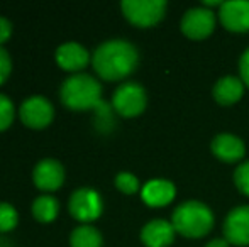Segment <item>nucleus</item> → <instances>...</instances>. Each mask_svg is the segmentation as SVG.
Returning <instances> with one entry per match:
<instances>
[{
	"mask_svg": "<svg viewBox=\"0 0 249 247\" xmlns=\"http://www.w3.org/2000/svg\"><path fill=\"white\" fill-rule=\"evenodd\" d=\"M70 246L71 247H102L104 246V237L100 231L89 225H78L70 234Z\"/></svg>",
	"mask_w": 249,
	"mask_h": 247,
	"instance_id": "18",
	"label": "nucleus"
},
{
	"mask_svg": "<svg viewBox=\"0 0 249 247\" xmlns=\"http://www.w3.org/2000/svg\"><path fill=\"white\" fill-rule=\"evenodd\" d=\"M19 119L26 127L41 131V129L51 125L53 119H54V107L46 97L33 95L20 103Z\"/></svg>",
	"mask_w": 249,
	"mask_h": 247,
	"instance_id": "7",
	"label": "nucleus"
},
{
	"mask_svg": "<svg viewBox=\"0 0 249 247\" xmlns=\"http://www.w3.org/2000/svg\"><path fill=\"white\" fill-rule=\"evenodd\" d=\"M239 73H241V80H243L244 85L249 86V48L243 53L239 60Z\"/></svg>",
	"mask_w": 249,
	"mask_h": 247,
	"instance_id": "25",
	"label": "nucleus"
},
{
	"mask_svg": "<svg viewBox=\"0 0 249 247\" xmlns=\"http://www.w3.org/2000/svg\"><path fill=\"white\" fill-rule=\"evenodd\" d=\"M220 22L231 33H248L249 31V2L248 0H231L220 7Z\"/></svg>",
	"mask_w": 249,
	"mask_h": 247,
	"instance_id": "12",
	"label": "nucleus"
},
{
	"mask_svg": "<svg viewBox=\"0 0 249 247\" xmlns=\"http://www.w3.org/2000/svg\"><path fill=\"white\" fill-rule=\"evenodd\" d=\"M175 231L188 239H200L213 227V214L205 203L190 200L175 208L171 217Z\"/></svg>",
	"mask_w": 249,
	"mask_h": 247,
	"instance_id": "3",
	"label": "nucleus"
},
{
	"mask_svg": "<svg viewBox=\"0 0 249 247\" xmlns=\"http://www.w3.org/2000/svg\"><path fill=\"white\" fill-rule=\"evenodd\" d=\"M10 73H12V58L5 48L0 46V86L9 80Z\"/></svg>",
	"mask_w": 249,
	"mask_h": 247,
	"instance_id": "23",
	"label": "nucleus"
},
{
	"mask_svg": "<svg viewBox=\"0 0 249 247\" xmlns=\"http://www.w3.org/2000/svg\"><path fill=\"white\" fill-rule=\"evenodd\" d=\"M54 60L63 71L76 75V73H82L89 66L92 58H90V53L85 46L75 43V41H70V43L61 44L56 49Z\"/></svg>",
	"mask_w": 249,
	"mask_h": 247,
	"instance_id": "11",
	"label": "nucleus"
},
{
	"mask_svg": "<svg viewBox=\"0 0 249 247\" xmlns=\"http://www.w3.org/2000/svg\"><path fill=\"white\" fill-rule=\"evenodd\" d=\"M175 231L173 224L166 220H151L142 227L141 231V241L146 247H168L175 241Z\"/></svg>",
	"mask_w": 249,
	"mask_h": 247,
	"instance_id": "14",
	"label": "nucleus"
},
{
	"mask_svg": "<svg viewBox=\"0 0 249 247\" xmlns=\"http://www.w3.org/2000/svg\"><path fill=\"white\" fill-rule=\"evenodd\" d=\"M114 183H115V188L124 195H134V193H138L139 188H141L138 176L132 175V173H129V171L119 173V175L115 176Z\"/></svg>",
	"mask_w": 249,
	"mask_h": 247,
	"instance_id": "21",
	"label": "nucleus"
},
{
	"mask_svg": "<svg viewBox=\"0 0 249 247\" xmlns=\"http://www.w3.org/2000/svg\"><path fill=\"white\" fill-rule=\"evenodd\" d=\"M146 105H148L146 90L136 82H125L119 85L112 97V109L125 119L141 115Z\"/></svg>",
	"mask_w": 249,
	"mask_h": 247,
	"instance_id": "5",
	"label": "nucleus"
},
{
	"mask_svg": "<svg viewBox=\"0 0 249 247\" xmlns=\"http://www.w3.org/2000/svg\"><path fill=\"white\" fill-rule=\"evenodd\" d=\"M12 31H14L12 22H10L7 17L0 16V46H3V44L10 39V36H12Z\"/></svg>",
	"mask_w": 249,
	"mask_h": 247,
	"instance_id": "24",
	"label": "nucleus"
},
{
	"mask_svg": "<svg viewBox=\"0 0 249 247\" xmlns=\"http://www.w3.org/2000/svg\"><path fill=\"white\" fill-rule=\"evenodd\" d=\"M234 185L243 195L249 197V161L241 163L234 171Z\"/></svg>",
	"mask_w": 249,
	"mask_h": 247,
	"instance_id": "22",
	"label": "nucleus"
},
{
	"mask_svg": "<svg viewBox=\"0 0 249 247\" xmlns=\"http://www.w3.org/2000/svg\"><path fill=\"white\" fill-rule=\"evenodd\" d=\"M244 95V83L236 76H224L213 86V99L219 105L229 107L239 102Z\"/></svg>",
	"mask_w": 249,
	"mask_h": 247,
	"instance_id": "16",
	"label": "nucleus"
},
{
	"mask_svg": "<svg viewBox=\"0 0 249 247\" xmlns=\"http://www.w3.org/2000/svg\"><path fill=\"white\" fill-rule=\"evenodd\" d=\"M164 0H124L121 9L124 17L136 27H153L166 14Z\"/></svg>",
	"mask_w": 249,
	"mask_h": 247,
	"instance_id": "6",
	"label": "nucleus"
},
{
	"mask_svg": "<svg viewBox=\"0 0 249 247\" xmlns=\"http://www.w3.org/2000/svg\"><path fill=\"white\" fill-rule=\"evenodd\" d=\"M224 239L232 246H249V205L229 212L224 220Z\"/></svg>",
	"mask_w": 249,
	"mask_h": 247,
	"instance_id": "10",
	"label": "nucleus"
},
{
	"mask_svg": "<svg viewBox=\"0 0 249 247\" xmlns=\"http://www.w3.org/2000/svg\"><path fill=\"white\" fill-rule=\"evenodd\" d=\"M68 210L75 220L82 222V225H89L102 215L104 200L95 188L82 186L71 193L68 200Z\"/></svg>",
	"mask_w": 249,
	"mask_h": 247,
	"instance_id": "4",
	"label": "nucleus"
},
{
	"mask_svg": "<svg viewBox=\"0 0 249 247\" xmlns=\"http://www.w3.org/2000/svg\"><path fill=\"white\" fill-rule=\"evenodd\" d=\"M205 247H231V244L226 239H213V241H210Z\"/></svg>",
	"mask_w": 249,
	"mask_h": 247,
	"instance_id": "26",
	"label": "nucleus"
},
{
	"mask_svg": "<svg viewBox=\"0 0 249 247\" xmlns=\"http://www.w3.org/2000/svg\"><path fill=\"white\" fill-rule=\"evenodd\" d=\"M31 212H33V217L37 222H41V224H51L59 215V201L53 195L43 193L37 198H34Z\"/></svg>",
	"mask_w": 249,
	"mask_h": 247,
	"instance_id": "17",
	"label": "nucleus"
},
{
	"mask_svg": "<svg viewBox=\"0 0 249 247\" xmlns=\"http://www.w3.org/2000/svg\"><path fill=\"white\" fill-rule=\"evenodd\" d=\"M14 119H16L14 102L5 93H0V132L7 131L14 124Z\"/></svg>",
	"mask_w": 249,
	"mask_h": 247,
	"instance_id": "20",
	"label": "nucleus"
},
{
	"mask_svg": "<svg viewBox=\"0 0 249 247\" xmlns=\"http://www.w3.org/2000/svg\"><path fill=\"white\" fill-rule=\"evenodd\" d=\"M213 156L224 163H236L241 161L246 154V148L244 142L241 141L237 135L229 134V132H222L213 137L212 144H210Z\"/></svg>",
	"mask_w": 249,
	"mask_h": 247,
	"instance_id": "13",
	"label": "nucleus"
},
{
	"mask_svg": "<svg viewBox=\"0 0 249 247\" xmlns=\"http://www.w3.org/2000/svg\"><path fill=\"white\" fill-rule=\"evenodd\" d=\"M222 3L224 2H213V0H205V2H203V5H205V9H207V7H215V5L222 7Z\"/></svg>",
	"mask_w": 249,
	"mask_h": 247,
	"instance_id": "27",
	"label": "nucleus"
},
{
	"mask_svg": "<svg viewBox=\"0 0 249 247\" xmlns=\"http://www.w3.org/2000/svg\"><path fill=\"white\" fill-rule=\"evenodd\" d=\"M59 99L66 109L73 112L95 110L102 100V85L97 78L87 73L71 75L59 86Z\"/></svg>",
	"mask_w": 249,
	"mask_h": 247,
	"instance_id": "2",
	"label": "nucleus"
},
{
	"mask_svg": "<svg viewBox=\"0 0 249 247\" xmlns=\"http://www.w3.org/2000/svg\"><path fill=\"white\" fill-rule=\"evenodd\" d=\"M141 197L146 205L153 208H160L171 203L175 198V186L173 183L166 180H153L148 181L141 190Z\"/></svg>",
	"mask_w": 249,
	"mask_h": 247,
	"instance_id": "15",
	"label": "nucleus"
},
{
	"mask_svg": "<svg viewBox=\"0 0 249 247\" xmlns=\"http://www.w3.org/2000/svg\"><path fill=\"white\" fill-rule=\"evenodd\" d=\"M138 49L125 39L105 41L92 54L93 69L105 82H121L127 78L138 68Z\"/></svg>",
	"mask_w": 249,
	"mask_h": 247,
	"instance_id": "1",
	"label": "nucleus"
},
{
	"mask_svg": "<svg viewBox=\"0 0 249 247\" xmlns=\"http://www.w3.org/2000/svg\"><path fill=\"white\" fill-rule=\"evenodd\" d=\"M66 171L61 161L54 158H44L34 166L33 183L43 193H53L65 185Z\"/></svg>",
	"mask_w": 249,
	"mask_h": 247,
	"instance_id": "8",
	"label": "nucleus"
},
{
	"mask_svg": "<svg viewBox=\"0 0 249 247\" xmlns=\"http://www.w3.org/2000/svg\"><path fill=\"white\" fill-rule=\"evenodd\" d=\"M181 33L194 41L209 37L215 29V14L205 7L188 9L181 17Z\"/></svg>",
	"mask_w": 249,
	"mask_h": 247,
	"instance_id": "9",
	"label": "nucleus"
},
{
	"mask_svg": "<svg viewBox=\"0 0 249 247\" xmlns=\"http://www.w3.org/2000/svg\"><path fill=\"white\" fill-rule=\"evenodd\" d=\"M19 224V214L9 201H0V234L12 232Z\"/></svg>",
	"mask_w": 249,
	"mask_h": 247,
	"instance_id": "19",
	"label": "nucleus"
}]
</instances>
